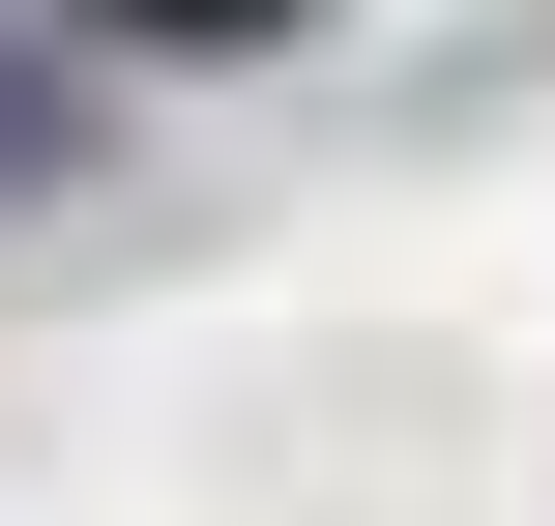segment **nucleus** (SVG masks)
Masks as SVG:
<instances>
[{"instance_id": "f257e3e1", "label": "nucleus", "mask_w": 555, "mask_h": 526, "mask_svg": "<svg viewBox=\"0 0 555 526\" xmlns=\"http://www.w3.org/2000/svg\"><path fill=\"white\" fill-rule=\"evenodd\" d=\"M59 29H117V59H293L322 0H59Z\"/></svg>"}, {"instance_id": "f03ea898", "label": "nucleus", "mask_w": 555, "mask_h": 526, "mask_svg": "<svg viewBox=\"0 0 555 526\" xmlns=\"http://www.w3.org/2000/svg\"><path fill=\"white\" fill-rule=\"evenodd\" d=\"M59 146H88V88H59V59H0V205H29Z\"/></svg>"}]
</instances>
